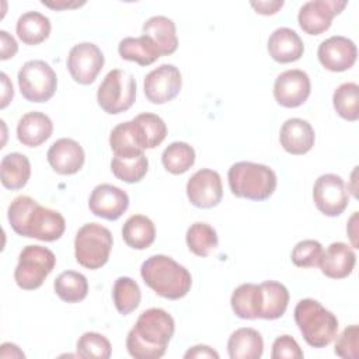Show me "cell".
<instances>
[{
  "label": "cell",
  "mask_w": 359,
  "mask_h": 359,
  "mask_svg": "<svg viewBox=\"0 0 359 359\" xmlns=\"http://www.w3.org/2000/svg\"><path fill=\"white\" fill-rule=\"evenodd\" d=\"M7 219L18 236L46 243L59 240L66 229L62 213L39 205L28 195H18L11 201Z\"/></svg>",
  "instance_id": "6da1fadb"
},
{
  "label": "cell",
  "mask_w": 359,
  "mask_h": 359,
  "mask_svg": "<svg viewBox=\"0 0 359 359\" xmlns=\"http://www.w3.org/2000/svg\"><path fill=\"white\" fill-rule=\"evenodd\" d=\"M175 331V323L163 309H147L128 332L126 349L135 359H158L165 351Z\"/></svg>",
  "instance_id": "7a4b0ae2"
},
{
  "label": "cell",
  "mask_w": 359,
  "mask_h": 359,
  "mask_svg": "<svg viewBox=\"0 0 359 359\" xmlns=\"http://www.w3.org/2000/svg\"><path fill=\"white\" fill-rule=\"evenodd\" d=\"M140 275L153 292L168 300L187 296L192 286L189 271L163 254L149 257L140 266Z\"/></svg>",
  "instance_id": "3957f363"
},
{
  "label": "cell",
  "mask_w": 359,
  "mask_h": 359,
  "mask_svg": "<svg viewBox=\"0 0 359 359\" xmlns=\"http://www.w3.org/2000/svg\"><path fill=\"white\" fill-rule=\"evenodd\" d=\"M229 187L234 196L250 201H265L276 189L275 171L259 163L238 161L227 172Z\"/></svg>",
  "instance_id": "277c9868"
},
{
  "label": "cell",
  "mask_w": 359,
  "mask_h": 359,
  "mask_svg": "<svg viewBox=\"0 0 359 359\" xmlns=\"http://www.w3.org/2000/svg\"><path fill=\"white\" fill-rule=\"evenodd\" d=\"M294 321L313 348L328 346L338 334V318L314 299H302L294 307Z\"/></svg>",
  "instance_id": "5b68a950"
},
{
  "label": "cell",
  "mask_w": 359,
  "mask_h": 359,
  "mask_svg": "<svg viewBox=\"0 0 359 359\" xmlns=\"http://www.w3.org/2000/svg\"><path fill=\"white\" fill-rule=\"evenodd\" d=\"M112 250L111 231L98 223H86L74 237L76 261L87 269H100L108 262Z\"/></svg>",
  "instance_id": "8992f818"
},
{
  "label": "cell",
  "mask_w": 359,
  "mask_h": 359,
  "mask_svg": "<svg viewBox=\"0 0 359 359\" xmlns=\"http://www.w3.org/2000/svg\"><path fill=\"white\" fill-rule=\"evenodd\" d=\"M136 100L135 77L121 69L107 73L97 91V102L109 115L128 111Z\"/></svg>",
  "instance_id": "52a82bcc"
},
{
  "label": "cell",
  "mask_w": 359,
  "mask_h": 359,
  "mask_svg": "<svg viewBox=\"0 0 359 359\" xmlns=\"http://www.w3.org/2000/svg\"><path fill=\"white\" fill-rule=\"evenodd\" d=\"M56 264L55 254L42 245H25L14 269V280L22 290H35L42 286Z\"/></svg>",
  "instance_id": "ba28073f"
},
{
  "label": "cell",
  "mask_w": 359,
  "mask_h": 359,
  "mask_svg": "<svg viewBox=\"0 0 359 359\" xmlns=\"http://www.w3.org/2000/svg\"><path fill=\"white\" fill-rule=\"evenodd\" d=\"M17 79L21 95L29 102H46L57 88L55 70L49 63L39 59L25 62L18 70Z\"/></svg>",
  "instance_id": "9c48e42d"
},
{
  "label": "cell",
  "mask_w": 359,
  "mask_h": 359,
  "mask_svg": "<svg viewBox=\"0 0 359 359\" xmlns=\"http://www.w3.org/2000/svg\"><path fill=\"white\" fill-rule=\"evenodd\" d=\"M313 201L325 216L335 217L344 213L349 203V192L342 177L332 172L320 175L313 187Z\"/></svg>",
  "instance_id": "30bf717a"
},
{
  "label": "cell",
  "mask_w": 359,
  "mask_h": 359,
  "mask_svg": "<svg viewBox=\"0 0 359 359\" xmlns=\"http://www.w3.org/2000/svg\"><path fill=\"white\" fill-rule=\"evenodd\" d=\"M182 76L177 66L174 65H160L153 69L143 83V90L146 98L151 104H165L172 101L181 91Z\"/></svg>",
  "instance_id": "8fae6325"
},
{
  "label": "cell",
  "mask_w": 359,
  "mask_h": 359,
  "mask_svg": "<svg viewBox=\"0 0 359 359\" xmlns=\"http://www.w3.org/2000/svg\"><path fill=\"white\" fill-rule=\"evenodd\" d=\"M104 66V55L93 42L74 45L67 56V70L72 79L83 86L94 83Z\"/></svg>",
  "instance_id": "7c38bea8"
},
{
  "label": "cell",
  "mask_w": 359,
  "mask_h": 359,
  "mask_svg": "<svg viewBox=\"0 0 359 359\" xmlns=\"http://www.w3.org/2000/svg\"><path fill=\"white\" fill-rule=\"evenodd\" d=\"M346 4L339 0H310L300 7L297 22L306 34L320 35L331 27L334 17L341 14Z\"/></svg>",
  "instance_id": "4fadbf2b"
},
{
  "label": "cell",
  "mask_w": 359,
  "mask_h": 359,
  "mask_svg": "<svg viewBox=\"0 0 359 359\" xmlns=\"http://www.w3.org/2000/svg\"><path fill=\"white\" fill-rule=\"evenodd\" d=\"M187 196L199 209L217 206L223 198L220 174L210 168L198 170L187 182Z\"/></svg>",
  "instance_id": "5bb4252c"
},
{
  "label": "cell",
  "mask_w": 359,
  "mask_h": 359,
  "mask_svg": "<svg viewBox=\"0 0 359 359\" xmlns=\"http://www.w3.org/2000/svg\"><path fill=\"white\" fill-rule=\"evenodd\" d=\"M311 93L310 77L300 69H290L280 73L273 83V97L285 108L303 105Z\"/></svg>",
  "instance_id": "9a60e30c"
},
{
  "label": "cell",
  "mask_w": 359,
  "mask_h": 359,
  "mask_svg": "<svg viewBox=\"0 0 359 359\" xmlns=\"http://www.w3.org/2000/svg\"><path fill=\"white\" fill-rule=\"evenodd\" d=\"M317 56L324 69L335 73L345 72L355 65L358 49L352 39L342 35H334L320 43Z\"/></svg>",
  "instance_id": "2e32d148"
},
{
  "label": "cell",
  "mask_w": 359,
  "mask_h": 359,
  "mask_svg": "<svg viewBox=\"0 0 359 359\" xmlns=\"http://www.w3.org/2000/svg\"><path fill=\"white\" fill-rule=\"evenodd\" d=\"M129 208V196L121 188L111 184L97 185L90 198V212L105 220H118Z\"/></svg>",
  "instance_id": "e0dca14e"
},
{
  "label": "cell",
  "mask_w": 359,
  "mask_h": 359,
  "mask_svg": "<svg viewBox=\"0 0 359 359\" xmlns=\"http://www.w3.org/2000/svg\"><path fill=\"white\" fill-rule=\"evenodd\" d=\"M46 160L57 174L73 175L81 170L86 154L79 142L70 137H62L49 147Z\"/></svg>",
  "instance_id": "ac0fdd59"
},
{
  "label": "cell",
  "mask_w": 359,
  "mask_h": 359,
  "mask_svg": "<svg viewBox=\"0 0 359 359\" xmlns=\"http://www.w3.org/2000/svg\"><path fill=\"white\" fill-rule=\"evenodd\" d=\"M280 146L293 156H302L311 150L316 142L313 126L302 118L286 119L279 132Z\"/></svg>",
  "instance_id": "d6986e66"
},
{
  "label": "cell",
  "mask_w": 359,
  "mask_h": 359,
  "mask_svg": "<svg viewBox=\"0 0 359 359\" xmlns=\"http://www.w3.org/2000/svg\"><path fill=\"white\" fill-rule=\"evenodd\" d=\"M266 49L275 62L290 63L303 56L304 43L296 31L287 27H280L269 35Z\"/></svg>",
  "instance_id": "ffe728a7"
},
{
  "label": "cell",
  "mask_w": 359,
  "mask_h": 359,
  "mask_svg": "<svg viewBox=\"0 0 359 359\" xmlns=\"http://www.w3.org/2000/svg\"><path fill=\"white\" fill-rule=\"evenodd\" d=\"M355 264V251L348 244L337 241L330 244L323 252L318 266L327 278L344 279L352 273Z\"/></svg>",
  "instance_id": "44dd1931"
},
{
  "label": "cell",
  "mask_w": 359,
  "mask_h": 359,
  "mask_svg": "<svg viewBox=\"0 0 359 359\" xmlns=\"http://www.w3.org/2000/svg\"><path fill=\"white\" fill-rule=\"evenodd\" d=\"M53 132L50 118L38 111L24 114L17 123V137L27 147H38L45 143Z\"/></svg>",
  "instance_id": "7402d4cb"
},
{
  "label": "cell",
  "mask_w": 359,
  "mask_h": 359,
  "mask_svg": "<svg viewBox=\"0 0 359 359\" xmlns=\"http://www.w3.org/2000/svg\"><path fill=\"white\" fill-rule=\"evenodd\" d=\"M143 35L150 38L161 56L172 55L178 48L175 22L164 15H153L143 24Z\"/></svg>",
  "instance_id": "603a6c76"
},
{
  "label": "cell",
  "mask_w": 359,
  "mask_h": 359,
  "mask_svg": "<svg viewBox=\"0 0 359 359\" xmlns=\"http://www.w3.org/2000/svg\"><path fill=\"white\" fill-rule=\"evenodd\" d=\"M259 316L264 320H276L282 317L287 309L289 290L276 280H265L259 283Z\"/></svg>",
  "instance_id": "cb8c5ba5"
},
{
  "label": "cell",
  "mask_w": 359,
  "mask_h": 359,
  "mask_svg": "<svg viewBox=\"0 0 359 359\" xmlns=\"http://www.w3.org/2000/svg\"><path fill=\"white\" fill-rule=\"evenodd\" d=\"M227 352L230 359H259L264 352V339L254 328H238L229 337Z\"/></svg>",
  "instance_id": "d4e9b609"
},
{
  "label": "cell",
  "mask_w": 359,
  "mask_h": 359,
  "mask_svg": "<svg viewBox=\"0 0 359 359\" xmlns=\"http://www.w3.org/2000/svg\"><path fill=\"white\" fill-rule=\"evenodd\" d=\"M132 123L135 137L143 150L157 147L167 136V125L157 114H139L132 119Z\"/></svg>",
  "instance_id": "484cf974"
},
{
  "label": "cell",
  "mask_w": 359,
  "mask_h": 359,
  "mask_svg": "<svg viewBox=\"0 0 359 359\" xmlns=\"http://www.w3.org/2000/svg\"><path fill=\"white\" fill-rule=\"evenodd\" d=\"M31 177V163L21 153H8L0 163L1 185L7 189L17 191L27 185Z\"/></svg>",
  "instance_id": "4316f807"
},
{
  "label": "cell",
  "mask_w": 359,
  "mask_h": 359,
  "mask_svg": "<svg viewBox=\"0 0 359 359\" xmlns=\"http://www.w3.org/2000/svg\"><path fill=\"white\" fill-rule=\"evenodd\" d=\"M122 238L133 250H146L154 243L156 226L144 215H132L122 226Z\"/></svg>",
  "instance_id": "83f0119b"
},
{
  "label": "cell",
  "mask_w": 359,
  "mask_h": 359,
  "mask_svg": "<svg viewBox=\"0 0 359 359\" xmlns=\"http://www.w3.org/2000/svg\"><path fill=\"white\" fill-rule=\"evenodd\" d=\"M50 28V20L38 11L24 13L20 15L15 25L17 36L25 45L42 43L45 39H48Z\"/></svg>",
  "instance_id": "f1b7e54d"
},
{
  "label": "cell",
  "mask_w": 359,
  "mask_h": 359,
  "mask_svg": "<svg viewBox=\"0 0 359 359\" xmlns=\"http://www.w3.org/2000/svg\"><path fill=\"white\" fill-rule=\"evenodd\" d=\"M118 52L122 59L135 62L140 66H149L161 56L157 46L146 35L123 38L118 45Z\"/></svg>",
  "instance_id": "f546056e"
},
{
  "label": "cell",
  "mask_w": 359,
  "mask_h": 359,
  "mask_svg": "<svg viewBox=\"0 0 359 359\" xmlns=\"http://www.w3.org/2000/svg\"><path fill=\"white\" fill-rule=\"evenodd\" d=\"M259 285L243 283L234 289L230 304L234 314L243 320H255L259 316Z\"/></svg>",
  "instance_id": "4dcf8cb0"
},
{
  "label": "cell",
  "mask_w": 359,
  "mask_h": 359,
  "mask_svg": "<svg viewBox=\"0 0 359 359\" xmlns=\"http://www.w3.org/2000/svg\"><path fill=\"white\" fill-rule=\"evenodd\" d=\"M55 293L66 303H79L88 293L87 278L76 271L62 272L53 282Z\"/></svg>",
  "instance_id": "1f68e13d"
},
{
  "label": "cell",
  "mask_w": 359,
  "mask_h": 359,
  "mask_svg": "<svg viewBox=\"0 0 359 359\" xmlns=\"http://www.w3.org/2000/svg\"><path fill=\"white\" fill-rule=\"evenodd\" d=\"M109 146L115 157L119 158H133L143 154V149L139 146L132 121L118 123L109 135Z\"/></svg>",
  "instance_id": "d6a6232c"
},
{
  "label": "cell",
  "mask_w": 359,
  "mask_h": 359,
  "mask_svg": "<svg viewBox=\"0 0 359 359\" xmlns=\"http://www.w3.org/2000/svg\"><path fill=\"white\" fill-rule=\"evenodd\" d=\"M185 241L189 251L198 257L210 255V252L217 248L219 243L216 230L205 222L192 223L187 230Z\"/></svg>",
  "instance_id": "836d02e7"
},
{
  "label": "cell",
  "mask_w": 359,
  "mask_h": 359,
  "mask_svg": "<svg viewBox=\"0 0 359 359\" xmlns=\"http://www.w3.org/2000/svg\"><path fill=\"white\" fill-rule=\"evenodd\" d=\"M112 299L118 313L128 316L139 307L142 292L136 280L129 276H119L112 287Z\"/></svg>",
  "instance_id": "e575fe53"
},
{
  "label": "cell",
  "mask_w": 359,
  "mask_h": 359,
  "mask_svg": "<svg viewBox=\"0 0 359 359\" xmlns=\"http://www.w3.org/2000/svg\"><path fill=\"white\" fill-rule=\"evenodd\" d=\"M161 163L168 172L174 175L184 174L195 163V150L185 142H172L164 149Z\"/></svg>",
  "instance_id": "d590c367"
},
{
  "label": "cell",
  "mask_w": 359,
  "mask_h": 359,
  "mask_svg": "<svg viewBox=\"0 0 359 359\" xmlns=\"http://www.w3.org/2000/svg\"><path fill=\"white\" fill-rule=\"evenodd\" d=\"M332 104L337 114L345 121L355 122L359 118V86L348 81L342 83L332 95Z\"/></svg>",
  "instance_id": "8d00e7d4"
},
{
  "label": "cell",
  "mask_w": 359,
  "mask_h": 359,
  "mask_svg": "<svg viewBox=\"0 0 359 359\" xmlns=\"http://www.w3.org/2000/svg\"><path fill=\"white\" fill-rule=\"evenodd\" d=\"M149 161L144 154H140L133 158H119L115 157L111 160V171L112 174L128 184H135L143 180L147 174Z\"/></svg>",
  "instance_id": "74e56055"
},
{
  "label": "cell",
  "mask_w": 359,
  "mask_h": 359,
  "mask_svg": "<svg viewBox=\"0 0 359 359\" xmlns=\"http://www.w3.org/2000/svg\"><path fill=\"white\" fill-rule=\"evenodd\" d=\"M76 351L84 359H108L112 353L111 342L98 332H84L76 344Z\"/></svg>",
  "instance_id": "f35d334b"
},
{
  "label": "cell",
  "mask_w": 359,
  "mask_h": 359,
  "mask_svg": "<svg viewBox=\"0 0 359 359\" xmlns=\"http://www.w3.org/2000/svg\"><path fill=\"white\" fill-rule=\"evenodd\" d=\"M324 248L317 240H302L292 250V262L299 268H314L320 265Z\"/></svg>",
  "instance_id": "ab89813d"
},
{
  "label": "cell",
  "mask_w": 359,
  "mask_h": 359,
  "mask_svg": "<svg viewBox=\"0 0 359 359\" xmlns=\"http://www.w3.org/2000/svg\"><path fill=\"white\" fill-rule=\"evenodd\" d=\"M334 352L342 359H356L359 355V327L348 325L335 341Z\"/></svg>",
  "instance_id": "60d3db41"
},
{
  "label": "cell",
  "mask_w": 359,
  "mask_h": 359,
  "mask_svg": "<svg viewBox=\"0 0 359 359\" xmlns=\"http://www.w3.org/2000/svg\"><path fill=\"white\" fill-rule=\"evenodd\" d=\"M303 356V351L290 335H280L272 344V359H302Z\"/></svg>",
  "instance_id": "b9f144b4"
},
{
  "label": "cell",
  "mask_w": 359,
  "mask_h": 359,
  "mask_svg": "<svg viewBox=\"0 0 359 359\" xmlns=\"http://www.w3.org/2000/svg\"><path fill=\"white\" fill-rule=\"evenodd\" d=\"M0 59L1 60H7L10 57H14L17 50H18V45L15 42V39L4 29L0 31Z\"/></svg>",
  "instance_id": "7bdbcfd3"
},
{
  "label": "cell",
  "mask_w": 359,
  "mask_h": 359,
  "mask_svg": "<svg viewBox=\"0 0 359 359\" xmlns=\"http://www.w3.org/2000/svg\"><path fill=\"white\" fill-rule=\"evenodd\" d=\"M184 358L189 359V358H196V359H219V353L208 346V345H195L192 348H189L185 353H184Z\"/></svg>",
  "instance_id": "ee69618b"
},
{
  "label": "cell",
  "mask_w": 359,
  "mask_h": 359,
  "mask_svg": "<svg viewBox=\"0 0 359 359\" xmlns=\"http://www.w3.org/2000/svg\"><path fill=\"white\" fill-rule=\"evenodd\" d=\"M283 0H273V1H251V7L262 15H272L276 14L283 7Z\"/></svg>",
  "instance_id": "f6af8a7d"
},
{
  "label": "cell",
  "mask_w": 359,
  "mask_h": 359,
  "mask_svg": "<svg viewBox=\"0 0 359 359\" xmlns=\"http://www.w3.org/2000/svg\"><path fill=\"white\" fill-rule=\"evenodd\" d=\"M0 77H1V102H0V108L4 109L10 101L13 100V95H14V90H13V84L8 79V76L6 73H0Z\"/></svg>",
  "instance_id": "bcb514c9"
},
{
  "label": "cell",
  "mask_w": 359,
  "mask_h": 359,
  "mask_svg": "<svg viewBox=\"0 0 359 359\" xmlns=\"http://www.w3.org/2000/svg\"><path fill=\"white\" fill-rule=\"evenodd\" d=\"M0 348V358H25L24 352L15 344L4 342Z\"/></svg>",
  "instance_id": "7dc6e473"
},
{
  "label": "cell",
  "mask_w": 359,
  "mask_h": 359,
  "mask_svg": "<svg viewBox=\"0 0 359 359\" xmlns=\"http://www.w3.org/2000/svg\"><path fill=\"white\" fill-rule=\"evenodd\" d=\"M356 222H358V212H355V213L351 216V219H349V222H348V226H346V233H348V236L351 237L352 245H353L355 248H358V240H356V236H358L356 229H358V226H356Z\"/></svg>",
  "instance_id": "c3c4849f"
},
{
  "label": "cell",
  "mask_w": 359,
  "mask_h": 359,
  "mask_svg": "<svg viewBox=\"0 0 359 359\" xmlns=\"http://www.w3.org/2000/svg\"><path fill=\"white\" fill-rule=\"evenodd\" d=\"M42 4H43V6H48V7H50V8L60 10V8H69V7H79V6H83V4H84V1H83V3H62V4H59V3H48V1H42Z\"/></svg>",
  "instance_id": "681fc988"
}]
</instances>
